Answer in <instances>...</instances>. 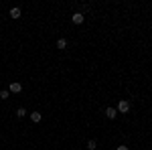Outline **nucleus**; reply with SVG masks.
<instances>
[{
	"instance_id": "1",
	"label": "nucleus",
	"mask_w": 152,
	"mask_h": 150,
	"mask_svg": "<svg viewBox=\"0 0 152 150\" xmlns=\"http://www.w3.org/2000/svg\"><path fill=\"white\" fill-rule=\"evenodd\" d=\"M8 91H10V93H20V91H23V83H18V81H12L10 85H8Z\"/></svg>"
},
{
	"instance_id": "2",
	"label": "nucleus",
	"mask_w": 152,
	"mask_h": 150,
	"mask_svg": "<svg viewBox=\"0 0 152 150\" xmlns=\"http://www.w3.org/2000/svg\"><path fill=\"white\" fill-rule=\"evenodd\" d=\"M118 112H122V114L130 112V102H128V100H122V102L118 104Z\"/></svg>"
},
{
	"instance_id": "3",
	"label": "nucleus",
	"mask_w": 152,
	"mask_h": 150,
	"mask_svg": "<svg viewBox=\"0 0 152 150\" xmlns=\"http://www.w3.org/2000/svg\"><path fill=\"white\" fill-rule=\"evenodd\" d=\"M71 20H73V24H81L83 20H85V16H83L81 12H75V14L71 16Z\"/></svg>"
},
{
	"instance_id": "4",
	"label": "nucleus",
	"mask_w": 152,
	"mask_h": 150,
	"mask_svg": "<svg viewBox=\"0 0 152 150\" xmlns=\"http://www.w3.org/2000/svg\"><path fill=\"white\" fill-rule=\"evenodd\" d=\"M116 116H118V110H116V108H107V110H105V118H107V120H114Z\"/></svg>"
},
{
	"instance_id": "5",
	"label": "nucleus",
	"mask_w": 152,
	"mask_h": 150,
	"mask_svg": "<svg viewBox=\"0 0 152 150\" xmlns=\"http://www.w3.org/2000/svg\"><path fill=\"white\" fill-rule=\"evenodd\" d=\"M20 14H23V10H20L18 6H14V8H10V18H20Z\"/></svg>"
},
{
	"instance_id": "6",
	"label": "nucleus",
	"mask_w": 152,
	"mask_h": 150,
	"mask_svg": "<svg viewBox=\"0 0 152 150\" xmlns=\"http://www.w3.org/2000/svg\"><path fill=\"white\" fill-rule=\"evenodd\" d=\"M41 118H43V116L39 114V112H33V114H31V120H33L35 124H39V122H41Z\"/></svg>"
},
{
	"instance_id": "7",
	"label": "nucleus",
	"mask_w": 152,
	"mask_h": 150,
	"mask_svg": "<svg viewBox=\"0 0 152 150\" xmlns=\"http://www.w3.org/2000/svg\"><path fill=\"white\" fill-rule=\"evenodd\" d=\"M57 49H67V41H65V39H59L57 41Z\"/></svg>"
},
{
	"instance_id": "8",
	"label": "nucleus",
	"mask_w": 152,
	"mask_h": 150,
	"mask_svg": "<svg viewBox=\"0 0 152 150\" xmlns=\"http://www.w3.org/2000/svg\"><path fill=\"white\" fill-rule=\"evenodd\" d=\"M97 148V142L95 140H87V150H95Z\"/></svg>"
},
{
	"instance_id": "9",
	"label": "nucleus",
	"mask_w": 152,
	"mask_h": 150,
	"mask_svg": "<svg viewBox=\"0 0 152 150\" xmlns=\"http://www.w3.org/2000/svg\"><path fill=\"white\" fill-rule=\"evenodd\" d=\"M24 116H26V110L24 108H18L16 110V118H24Z\"/></svg>"
},
{
	"instance_id": "10",
	"label": "nucleus",
	"mask_w": 152,
	"mask_h": 150,
	"mask_svg": "<svg viewBox=\"0 0 152 150\" xmlns=\"http://www.w3.org/2000/svg\"><path fill=\"white\" fill-rule=\"evenodd\" d=\"M8 95H10L8 89H2V91H0V100H8Z\"/></svg>"
},
{
	"instance_id": "11",
	"label": "nucleus",
	"mask_w": 152,
	"mask_h": 150,
	"mask_svg": "<svg viewBox=\"0 0 152 150\" xmlns=\"http://www.w3.org/2000/svg\"><path fill=\"white\" fill-rule=\"evenodd\" d=\"M116 150H128V146H124V144H122V146H118Z\"/></svg>"
}]
</instances>
